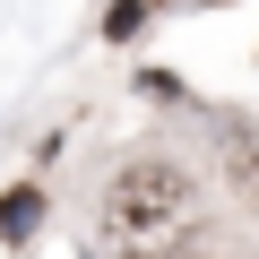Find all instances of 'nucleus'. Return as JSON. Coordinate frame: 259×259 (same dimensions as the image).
<instances>
[{"instance_id":"obj_2","label":"nucleus","mask_w":259,"mask_h":259,"mask_svg":"<svg viewBox=\"0 0 259 259\" xmlns=\"http://www.w3.org/2000/svg\"><path fill=\"white\" fill-rule=\"evenodd\" d=\"M35 225H44V199L35 190H9V199H0V233H9V242H26Z\"/></svg>"},{"instance_id":"obj_1","label":"nucleus","mask_w":259,"mask_h":259,"mask_svg":"<svg viewBox=\"0 0 259 259\" xmlns=\"http://www.w3.org/2000/svg\"><path fill=\"white\" fill-rule=\"evenodd\" d=\"M182 225H190V182H182L173 164H130V173L104 190V242L130 250V259L173 250Z\"/></svg>"}]
</instances>
